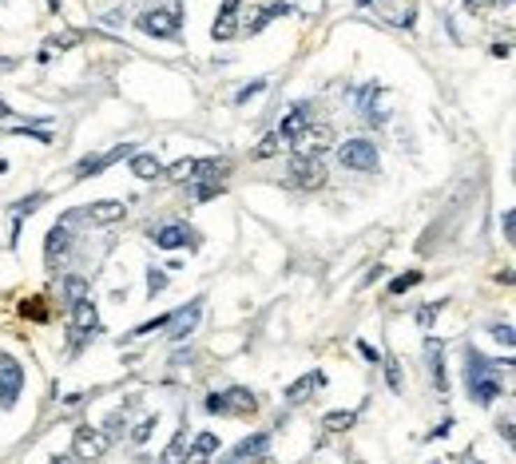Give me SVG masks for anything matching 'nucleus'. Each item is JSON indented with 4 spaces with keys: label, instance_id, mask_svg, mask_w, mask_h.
<instances>
[{
    "label": "nucleus",
    "instance_id": "obj_1",
    "mask_svg": "<svg viewBox=\"0 0 516 464\" xmlns=\"http://www.w3.org/2000/svg\"><path fill=\"white\" fill-rule=\"evenodd\" d=\"M465 381H468V397L477 405H492L501 397V381L492 373V365L477 349H465Z\"/></svg>",
    "mask_w": 516,
    "mask_h": 464
},
{
    "label": "nucleus",
    "instance_id": "obj_2",
    "mask_svg": "<svg viewBox=\"0 0 516 464\" xmlns=\"http://www.w3.org/2000/svg\"><path fill=\"white\" fill-rule=\"evenodd\" d=\"M207 413H222V416H255L258 413V401L250 389H227V393H210L203 401Z\"/></svg>",
    "mask_w": 516,
    "mask_h": 464
},
{
    "label": "nucleus",
    "instance_id": "obj_3",
    "mask_svg": "<svg viewBox=\"0 0 516 464\" xmlns=\"http://www.w3.org/2000/svg\"><path fill=\"white\" fill-rule=\"evenodd\" d=\"M338 163L350 171H378V147L369 139H350L338 147Z\"/></svg>",
    "mask_w": 516,
    "mask_h": 464
},
{
    "label": "nucleus",
    "instance_id": "obj_4",
    "mask_svg": "<svg viewBox=\"0 0 516 464\" xmlns=\"http://www.w3.org/2000/svg\"><path fill=\"white\" fill-rule=\"evenodd\" d=\"M286 179L294 187H302V191H318V187L326 183V167H322L314 155H294L290 167H286Z\"/></svg>",
    "mask_w": 516,
    "mask_h": 464
},
{
    "label": "nucleus",
    "instance_id": "obj_5",
    "mask_svg": "<svg viewBox=\"0 0 516 464\" xmlns=\"http://www.w3.org/2000/svg\"><path fill=\"white\" fill-rule=\"evenodd\" d=\"M139 32H148V36H159V40H171L179 36V8H151L136 20Z\"/></svg>",
    "mask_w": 516,
    "mask_h": 464
},
{
    "label": "nucleus",
    "instance_id": "obj_6",
    "mask_svg": "<svg viewBox=\"0 0 516 464\" xmlns=\"http://www.w3.org/2000/svg\"><path fill=\"white\" fill-rule=\"evenodd\" d=\"M108 433H99V428L92 425H80L76 428V437H72V452H76V461H99L103 452H108Z\"/></svg>",
    "mask_w": 516,
    "mask_h": 464
},
{
    "label": "nucleus",
    "instance_id": "obj_7",
    "mask_svg": "<svg viewBox=\"0 0 516 464\" xmlns=\"http://www.w3.org/2000/svg\"><path fill=\"white\" fill-rule=\"evenodd\" d=\"M20 389H24V369H20V361L0 354V409H13Z\"/></svg>",
    "mask_w": 516,
    "mask_h": 464
},
{
    "label": "nucleus",
    "instance_id": "obj_8",
    "mask_svg": "<svg viewBox=\"0 0 516 464\" xmlns=\"http://www.w3.org/2000/svg\"><path fill=\"white\" fill-rule=\"evenodd\" d=\"M330 143H334V127H330V123H310L306 131L294 139L298 155H314V159H318V155H322V151H326Z\"/></svg>",
    "mask_w": 516,
    "mask_h": 464
},
{
    "label": "nucleus",
    "instance_id": "obj_9",
    "mask_svg": "<svg viewBox=\"0 0 516 464\" xmlns=\"http://www.w3.org/2000/svg\"><path fill=\"white\" fill-rule=\"evenodd\" d=\"M68 250H72V231H68V219H64V222H56L48 231V238H44V258H48V266H60Z\"/></svg>",
    "mask_w": 516,
    "mask_h": 464
},
{
    "label": "nucleus",
    "instance_id": "obj_10",
    "mask_svg": "<svg viewBox=\"0 0 516 464\" xmlns=\"http://www.w3.org/2000/svg\"><path fill=\"white\" fill-rule=\"evenodd\" d=\"M199 318H203V302L195 298V302H187L183 310L167 321V326H171V342H187V338H191V330L199 326Z\"/></svg>",
    "mask_w": 516,
    "mask_h": 464
},
{
    "label": "nucleus",
    "instance_id": "obj_11",
    "mask_svg": "<svg viewBox=\"0 0 516 464\" xmlns=\"http://www.w3.org/2000/svg\"><path fill=\"white\" fill-rule=\"evenodd\" d=\"M96 330H99L96 305L87 302V298H84V302H76V305H72V338H76L80 345H84V342H87V333H96Z\"/></svg>",
    "mask_w": 516,
    "mask_h": 464
},
{
    "label": "nucleus",
    "instance_id": "obj_12",
    "mask_svg": "<svg viewBox=\"0 0 516 464\" xmlns=\"http://www.w3.org/2000/svg\"><path fill=\"white\" fill-rule=\"evenodd\" d=\"M131 155V147L123 143V147H111V151H103V155H92V159H84L80 167H76V179H92V175H99L103 167H111V163H120Z\"/></svg>",
    "mask_w": 516,
    "mask_h": 464
},
{
    "label": "nucleus",
    "instance_id": "obj_13",
    "mask_svg": "<svg viewBox=\"0 0 516 464\" xmlns=\"http://www.w3.org/2000/svg\"><path fill=\"white\" fill-rule=\"evenodd\" d=\"M199 234L191 231V226H183V222H171V226H163V231H155V246H163V250H175V246H195Z\"/></svg>",
    "mask_w": 516,
    "mask_h": 464
},
{
    "label": "nucleus",
    "instance_id": "obj_14",
    "mask_svg": "<svg viewBox=\"0 0 516 464\" xmlns=\"http://www.w3.org/2000/svg\"><path fill=\"white\" fill-rule=\"evenodd\" d=\"M266 444H271V433H255V437L238 440V444L227 452V464H243V461H250V456H262Z\"/></svg>",
    "mask_w": 516,
    "mask_h": 464
},
{
    "label": "nucleus",
    "instance_id": "obj_15",
    "mask_svg": "<svg viewBox=\"0 0 516 464\" xmlns=\"http://www.w3.org/2000/svg\"><path fill=\"white\" fill-rule=\"evenodd\" d=\"M127 210H123V203H111V198H103V203H92V207H84V219L87 222H120Z\"/></svg>",
    "mask_w": 516,
    "mask_h": 464
},
{
    "label": "nucleus",
    "instance_id": "obj_16",
    "mask_svg": "<svg viewBox=\"0 0 516 464\" xmlns=\"http://www.w3.org/2000/svg\"><path fill=\"white\" fill-rule=\"evenodd\" d=\"M306 127H310V103H298V108H290V115L282 119V131H278V135L294 143L298 135L306 131Z\"/></svg>",
    "mask_w": 516,
    "mask_h": 464
},
{
    "label": "nucleus",
    "instance_id": "obj_17",
    "mask_svg": "<svg viewBox=\"0 0 516 464\" xmlns=\"http://www.w3.org/2000/svg\"><path fill=\"white\" fill-rule=\"evenodd\" d=\"M210 452H219V437H215V433H199L195 444H191V452L183 456V464H207Z\"/></svg>",
    "mask_w": 516,
    "mask_h": 464
},
{
    "label": "nucleus",
    "instance_id": "obj_18",
    "mask_svg": "<svg viewBox=\"0 0 516 464\" xmlns=\"http://www.w3.org/2000/svg\"><path fill=\"white\" fill-rule=\"evenodd\" d=\"M234 16H238V0H222V13H219V20H215V40L234 36Z\"/></svg>",
    "mask_w": 516,
    "mask_h": 464
},
{
    "label": "nucleus",
    "instance_id": "obj_19",
    "mask_svg": "<svg viewBox=\"0 0 516 464\" xmlns=\"http://www.w3.org/2000/svg\"><path fill=\"white\" fill-rule=\"evenodd\" d=\"M425 357H429V373H433V385H437V389H449V377H445V357H441V345L437 342H429L425 345Z\"/></svg>",
    "mask_w": 516,
    "mask_h": 464
},
{
    "label": "nucleus",
    "instance_id": "obj_20",
    "mask_svg": "<svg viewBox=\"0 0 516 464\" xmlns=\"http://www.w3.org/2000/svg\"><path fill=\"white\" fill-rule=\"evenodd\" d=\"M131 171H136V179H159L163 175V163L155 159V155H131Z\"/></svg>",
    "mask_w": 516,
    "mask_h": 464
},
{
    "label": "nucleus",
    "instance_id": "obj_21",
    "mask_svg": "<svg viewBox=\"0 0 516 464\" xmlns=\"http://www.w3.org/2000/svg\"><path fill=\"white\" fill-rule=\"evenodd\" d=\"M318 385H322V373H306V377H302V381H294V385H290V389H286V401H306V397H310V389H318Z\"/></svg>",
    "mask_w": 516,
    "mask_h": 464
},
{
    "label": "nucleus",
    "instance_id": "obj_22",
    "mask_svg": "<svg viewBox=\"0 0 516 464\" xmlns=\"http://www.w3.org/2000/svg\"><path fill=\"white\" fill-rule=\"evenodd\" d=\"M195 163L199 159H179V163H171L163 175H167L171 183H191V179H195Z\"/></svg>",
    "mask_w": 516,
    "mask_h": 464
},
{
    "label": "nucleus",
    "instance_id": "obj_23",
    "mask_svg": "<svg viewBox=\"0 0 516 464\" xmlns=\"http://www.w3.org/2000/svg\"><path fill=\"white\" fill-rule=\"evenodd\" d=\"M183 449H187V428H179L175 440L163 449V464H183Z\"/></svg>",
    "mask_w": 516,
    "mask_h": 464
},
{
    "label": "nucleus",
    "instance_id": "obj_24",
    "mask_svg": "<svg viewBox=\"0 0 516 464\" xmlns=\"http://www.w3.org/2000/svg\"><path fill=\"white\" fill-rule=\"evenodd\" d=\"M354 421H357L354 413H326L322 428H326V433H345V428H354Z\"/></svg>",
    "mask_w": 516,
    "mask_h": 464
},
{
    "label": "nucleus",
    "instance_id": "obj_25",
    "mask_svg": "<svg viewBox=\"0 0 516 464\" xmlns=\"http://www.w3.org/2000/svg\"><path fill=\"white\" fill-rule=\"evenodd\" d=\"M64 293H68V302H84V293H87V278L84 274H72V278L64 282Z\"/></svg>",
    "mask_w": 516,
    "mask_h": 464
},
{
    "label": "nucleus",
    "instance_id": "obj_26",
    "mask_svg": "<svg viewBox=\"0 0 516 464\" xmlns=\"http://www.w3.org/2000/svg\"><path fill=\"white\" fill-rule=\"evenodd\" d=\"M290 13V8H286V4H271V8H262V13L255 16V20H250V32H258V28H266L274 20V16H286Z\"/></svg>",
    "mask_w": 516,
    "mask_h": 464
},
{
    "label": "nucleus",
    "instance_id": "obj_27",
    "mask_svg": "<svg viewBox=\"0 0 516 464\" xmlns=\"http://www.w3.org/2000/svg\"><path fill=\"white\" fill-rule=\"evenodd\" d=\"M20 314H28V318H36V321H48L52 318V310L40 302V298H28V302L20 305Z\"/></svg>",
    "mask_w": 516,
    "mask_h": 464
},
{
    "label": "nucleus",
    "instance_id": "obj_28",
    "mask_svg": "<svg viewBox=\"0 0 516 464\" xmlns=\"http://www.w3.org/2000/svg\"><path fill=\"white\" fill-rule=\"evenodd\" d=\"M278 147H282V135H266V139L255 147V159H271V155H278Z\"/></svg>",
    "mask_w": 516,
    "mask_h": 464
},
{
    "label": "nucleus",
    "instance_id": "obj_29",
    "mask_svg": "<svg viewBox=\"0 0 516 464\" xmlns=\"http://www.w3.org/2000/svg\"><path fill=\"white\" fill-rule=\"evenodd\" d=\"M40 203H44V195H40V191H36V195H28V198H20V203H16V222H20V219H28V215H32V210H36L40 207Z\"/></svg>",
    "mask_w": 516,
    "mask_h": 464
},
{
    "label": "nucleus",
    "instance_id": "obj_30",
    "mask_svg": "<svg viewBox=\"0 0 516 464\" xmlns=\"http://www.w3.org/2000/svg\"><path fill=\"white\" fill-rule=\"evenodd\" d=\"M155 425H159V416H148L143 425H136V428H131V440H136V444H143V440H148L151 433H155Z\"/></svg>",
    "mask_w": 516,
    "mask_h": 464
},
{
    "label": "nucleus",
    "instance_id": "obj_31",
    "mask_svg": "<svg viewBox=\"0 0 516 464\" xmlns=\"http://www.w3.org/2000/svg\"><path fill=\"white\" fill-rule=\"evenodd\" d=\"M492 338H496L501 345H516V330H513V326H492Z\"/></svg>",
    "mask_w": 516,
    "mask_h": 464
},
{
    "label": "nucleus",
    "instance_id": "obj_32",
    "mask_svg": "<svg viewBox=\"0 0 516 464\" xmlns=\"http://www.w3.org/2000/svg\"><path fill=\"white\" fill-rule=\"evenodd\" d=\"M385 381H389V389H401V369H397V361H385Z\"/></svg>",
    "mask_w": 516,
    "mask_h": 464
},
{
    "label": "nucleus",
    "instance_id": "obj_33",
    "mask_svg": "<svg viewBox=\"0 0 516 464\" xmlns=\"http://www.w3.org/2000/svg\"><path fill=\"white\" fill-rule=\"evenodd\" d=\"M163 286H167V274H163V270H151V274H148V290L159 293Z\"/></svg>",
    "mask_w": 516,
    "mask_h": 464
},
{
    "label": "nucleus",
    "instance_id": "obj_34",
    "mask_svg": "<svg viewBox=\"0 0 516 464\" xmlns=\"http://www.w3.org/2000/svg\"><path fill=\"white\" fill-rule=\"evenodd\" d=\"M417 282H421V274H406V278H397L394 286H389V290H394V293H406L409 286H417Z\"/></svg>",
    "mask_w": 516,
    "mask_h": 464
},
{
    "label": "nucleus",
    "instance_id": "obj_35",
    "mask_svg": "<svg viewBox=\"0 0 516 464\" xmlns=\"http://www.w3.org/2000/svg\"><path fill=\"white\" fill-rule=\"evenodd\" d=\"M222 191V183H199L195 187V198H215Z\"/></svg>",
    "mask_w": 516,
    "mask_h": 464
},
{
    "label": "nucleus",
    "instance_id": "obj_36",
    "mask_svg": "<svg viewBox=\"0 0 516 464\" xmlns=\"http://www.w3.org/2000/svg\"><path fill=\"white\" fill-rule=\"evenodd\" d=\"M262 87H266V80H255V84H250V87H243V92H238V103H246V99H250V96H258Z\"/></svg>",
    "mask_w": 516,
    "mask_h": 464
},
{
    "label": "nucleus",
    "instance_id": "obj_37",
    "mask_svg": "<svg viewBox=\"0 0 516 464\" xmlns=\"http://www.w3.org/2000/svg\"><path fill=\"white\" fill-rule=\"evenodd\" d=\"M504 234H508V242H516V210L504 215Z\"/></svg>",
    "mask_w": 516,
    "mask_h": 464
},
{
    "label": "nucleus",
    "instance_id": "obj_38",
    "mask_svg": "<svg viewBox=\"0 0 516 464\" xmlns=\"http://www.w3.org/2000/svg\"><path fill=\"white\" fill-rule=\"evenodd\" d=\"M489 4H496V0H465V8H468V13H485Z\"/></svg>",
    "mask_w": 516,
    "mask_h": 464
},
{
    "label": "nucleus",
    "instance_id": "obj_39",
    "mask_svg": "<svg viewBox=\"0 0 516 464\" xmlns=\"http://www.w3.org/2000/svg\"><path fill=\"white\" fill-rule=\"evenodd\" d=\"M433 318H437V305H425V310L417 314V321H421V326H429Z\"/></svg>",
    "mask_w": 516,
    "mask_h": 464
},
{
    "label": "nucleus",
    "instance_id": "obj_40",
    "mask_svg": "<svg viewBox=\"0 0 516 464\" xmlns=\"http://www.w3.org/2000/svg\"><path fill=\"white\" fill-rule=\"evenodd\" d=\"M56 52H60V44H44V48H40V60L48 64V60H52V56H56Z\"/></svg>",
    "mask_w": 516,
    "mask_h": 464
},
{
    "label": "nucleus",
    "instance_id": "obj_41",
    "mask_svg": "<svg viewBox=\"0 0 516 464\" xmlns=\"http://www.w3.org/2000/svg\"><path fill=\"white\" fill-rule=\"evenodd\" d=\"M48 464H80V461H76V456H52Z\"/></svg>",
    "mask_w": 516,
    "mask_h": 464
},
{
    "label": "nucleus",
    "instance_id": "obj_42",
    "mask_svg": "<svg viewBox=\"0 0 516 464\" xmlns=\"http://www.w3.org/2000/svg\"><path fill=\"white\" fill-rule=\"evenodd\" d=\"M255 464H278V461H271V456H255Z\"/></svg>",
    "mask_w": 516,
    "mask_h": 464
},
{
    "label": "nucleus",
    "instance_id": "obj_43",
    "mask_svg": "<svg viewBox=\"0 0 516 464\" xmlns=\"http://www.w3.org/2000/svg\"><path fill=\"white\" fill-rule=\"evenodd\" d=\"M8 115H13V111L4 108V103H0V119H8Z\"/></svg>",
    "mask_w": 516,
    "mask_h": 464
}]
</instances>
